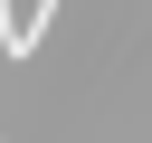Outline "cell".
Wrapping results in <instances>:
<instances>
[{
    "label": "cell",
    "instance_id": "obj_1",
    "mask_svg": "<svg viewBox=\"0 0 152 143\" xmlns=\"http://www.w3.org/2000/svg\"><path fill=\"white\" fill-rule=\"evenodd\" d=\"M57 10H66V0H28V10L0 29V57H10V67H28V57H38V38L57 29Z\"/></svg>",
    "mask_w": 152,
    "mask_h": 143
}]
</instances>
